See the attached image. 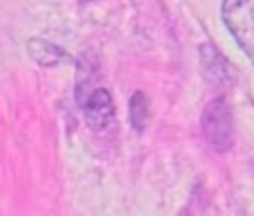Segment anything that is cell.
<instances>
[{
  "label": "cell",
  "instance_id": "6da1fadb",
  "mask_svg": "<svg viewBox=\"0 0 254 216\" xmlns=\"http://www.w3.org/2000/svg\"><path fill=\"white\" fill-rule=\"evenodd\" d=\"M200 129L207 144L214 151L223 153V151L232 149V144H234V117H232L230 101L225 97H216L205 106L200 117Z\"/></svg>",
  "mask_w": 254,
  "mask_h": 216
},
{
  "label": "cell",
  "instance_id": "7a4b0ae2",
  "mask_svg": "<svg viewBox=\"0 0 254 216\" xmlns=\"http://www.w3.org/2000/svg\"><path fill=\"white\" fill-rule=\"evenodd\" d=\"M223 23L254 63V2L252 0H223Z\"/></svg>",
  "mask_w": 254,
  "mask_h": 216
},
{
  "label": "cell",
  "instance_id": "8992f818",
  "mask_svg": "<svg viewBox=\"0 0 254 216\" xmlns=\"http://www.w3.org/2000/svg\"><path fill=\"white\" fill-rule=\"evenodd\" d=\"M128 120L137 133H142L149 126V97L142 90H135L128 101Z\"/></svg>",
  "mask_w": 254,
  "mask_h": 216
},
{
  "label": "cell",
  "instance_id": "5b68a950",
  "mask_svg": "<svg viewBox=\"0 0 254 216\" xmlns=\"http://www.w3.org/2000/svg\"><path fill=\"white\" fill-rule=\"evenodd\" d=\"M27 54L41 68H54V66H61V63L70 61L65 50H61L59 45L50 43L45 39H39V36H34V39L27 41Z\"/></svg>",
  "mask_w": 254,
  "mask_h": 216
},
{
  "label": "cell",
  "instance_id": "277c9868",
  "mask_svg": "<svg viewBox=\"0 0 254 216\" xmlns=\"http://www.w3.org/2000/svg\"><path fill=\"white\" fill-rule=\"evenodd\" d=\"M81 111L86 124L92 131H104L115 120V101L106 88H92L86 97H81Z\"/></svg>",
  "mask_w": 254,
  "mask_h": 216
},
{
  "label": "cell",
  "instance_id": "3957f363",
  "mask_svg": "<svg viewBox=\"0 0 254 216\" xmlns=\"http://www.w3.org/2000/svg\"><path fill=\"white\" fill-rule=\"evenodd\" d=\"M198 61H200L202 77L209 86L227 90L236 83V68L223 57V52L214 43H202L198 48Z\"/></svg>",
  "mask_w": 254,
  "mask_h": 216
}]
</instances>
